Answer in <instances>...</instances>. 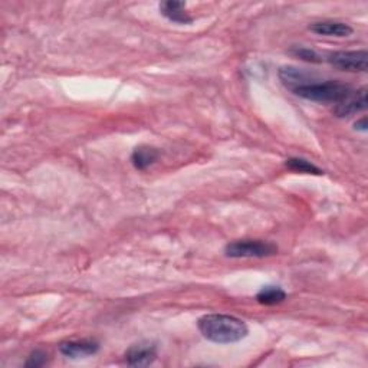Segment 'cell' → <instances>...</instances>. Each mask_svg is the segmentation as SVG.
Here are the masks:
<instances>
[{
    "label": "cell",
    "mask_w": 368,
    "mask_h": 368,
    "mask_svg": "<svg viewBox=\"0 0 368 368\" xmlns=\"http://www.w3.org/2000/svg\"><path fill=\"white\" fill-rule=\"evenodd\" d=\"M286 299V292L281 286H263L256 294V301L265 306L279 305Z\"/></svg>",
    "instance_id": "obj_12"
},
{
    "label": "cell",
    "mask_w": 368,
    "mask_h": 368,
    "mask_svg": "<svg viewBox=\"0 0 368 368\" xmlns=\"http://www.w3.org/2000/svg\"><path fill=\"white\" fill-rule=\"evenodd\" d=\"M160 13L169 19L170 22L177 25H190L193 22V17L186 10V3L177 2V0H167L158 5Z\"/></svg>",
    "instance_id": "obj_9"
},
{
    "label": "cell",
    "mask_w": 368,
    "mask_h": 368,
    "mask_svg": "<svg viewBox=\"0 0 368 368\" xmlns=\"http://www.w3.org/2000/svg\"><path fill=\"white\" fill-rule=\"evenodd\" d=\"M310 31L321 35V36H335V37H345L353 33V28L344 22H337V20H321L310 25Z\"/></svg>",
    "instance_id": "obj_10"
},
{
    "label": "cell",
    "mask_w": 368,
    "mask_h": 368,
    "mask_svg": "<svg viewBox=\"0 0 368 368\" xmlns=\"http://www.w3.org/2000/svg\"><path fill=\"white\" fill-rule=\"evenodd\" d=\"M99 351V344L95 340H74L59 344V353L67 358L79 360L95 356Z\"/></svg>",
    "instance_id": "obj_5"
},
{
    "label": "cell",
    "mask_w": 368,
    "mask_h": 368,
    "mask_svg": "<svg viewBox=\"0 0 368 368\" xmlns=\"http://www.w3.org/2000/svg\"><path fill=\"white\" fill-rule=\"evenodd\" d=\"M224 253L228 258L242 259V258H269L278 253V246L267 240H255V239H243L235 240L226 244Z\"/></svg>",
    "instance_id": "obj_3"
},
{
    "label": "cell",
    "mask_w": 368,
    "mask_h": 368,
    "mask_svg": "<svg viewBox=\"0 0 368 368\" xmlns=\"http://www.w3.org/2000/svg\"><path fill=\"white\" fill-rule=\"evenodd\" d=\"M197 328L204 338L215 344H235L249 334L248 325L242 319L224 314L201 317L197 321Z\"/></svg>",
    "instance_id": "obj_1"
},
{
    "label": "cell",
    "mask_w": 368,
    "mask_h": 368,
    "mask_svg": "<svg viewBox=\"0 0 368 368\" xmlns=\"http://www.w3.org/2000/svg\"><path fill=\"white\" fill-rule=\"evenodd\" d=\"M278 76L281 79V83L291 91L318 81L315 75L295 67H282L278 71Z\"/></svg>",
    "instance_id": "obj_6"
},
{
    "label": "cell",
    "mask_w": 368,
    "mask_h": 368,
    "mask_svg": "<svg viewBox=\"0 0 368 368\" xmlns=\"http://www.w3.org/2000/svg\"><path fill=\"white\" fill-rule=\"evenodd\" d=\"M295 95L314 101L321 102V104H340L344 99L349 98L354 90L342 83H337V81H315L312 84L299 87L292 91Z\"/></svg>",
    "instance_id": "obj_2"
},
{
    "label": "cell",
    "mask_w": 368,
    "mask_h": 368,
    "mask_svg": "<svg viewBox=\"0 0 368 368\" xmlns=\"http://www.w3.org/2000/svg\"><path fill=\"white\" fill-rule=\"evenodd\" d=\"M285 166L288 167L291 172H295V173H302V174H314V176H321L324 174V172L317 167L315 165H312L311 161L305 160V158H301V157H291L286 160Z\"/></svg>",
    "instance_id": "obj_13"
},
{
    "label": "cell",
    "mask_w": 368,
    "mask_h": 368,
    "mask_svg": "<svg viewBox=\"0 0 368 368\" xmlns=\"http://www.w3.org/2000/svg\"><path fill=\"white\" fill-rule=\"evenodd\" d=\"M126 362L131 367H149L157 358V349L153 344H135L127 350Z\"/></svg>",
    "instance_id": "obj_7"
},
{
    "label": "cell",
    "mask_w": 368,
    "mask_h": 368,
    "mask_svg": "<svg viewBox=\"0 0 368 368\" xmlns=\"http://www.w3.org/2000/svg\"><path fill=\"white\" fill-rule=\"evenodd\" d=\"M356 130L357 131H361V133H367L368 130V121H367V117H362L361 119H358L356 124H354Z\"/></svg>",
    "instance_id": "obj_16"
},
{
    "label": "cell",
    "mask_w": 368,
    "mask_h": 368,
    "mask_svg": "<svg viewBox=\"0 0 368 368\" xmlns=\"http://www.w3.org/2000/svg\"><path fill=\"white\" fill-rule=\"evenodd\" d=\"M294 56L305 60V62H312V64H321L322 62V58L319 56V53H317L315 51L310 49V48H302V47H295L290 51Z\"/></svg>",
    "instance_id": "obj_14"
},
{
    "label": "cell",
    "mask_w": 368,
    "mask_h": 368,
    "mask_svg": "<svg viewBox=\"0 0 368 368\" xmlns=\"http://www.w3.org/2000/svg\"><path fill=\"white\" fill-rule=\"evenodd\" d=\"M367 104V88H361L358 91H354L349 98L340 102V104H337L334 108V114L340 118L351 117L357 112L365 111Z\"/></svg>",
    "instance_id": "obj_8"
},
{
    "label": "cell",
    "mask_w": 368,
    "mask_h": 368,
    "mask_svg": "<svg viewBox=\"0 0 368 368\" xmlns=\"http://www.w3.org/2000/svg\"><path fill=\"white\" fill-rule=\"evenodd\" d=\"M330 65L340 71L345 72H367V62H368V53L367 51H338L330 53L328 58Z\"/></svg>",
    "instance_id": "obj_4"
},
{
    "label": "cell",
    "mask_w": 368,
    "mask_h": 368,
    "mask_svg": "<svg viewBox=\"0 0 368 368\" xmlns=\"http://www.w3.org/2000/svg\"><path fill=\"white\" fill-rule=\"evenodd\" d=\"M160 151L151 146H138L131 154V162L137 170H146L158 160Z\"/></svg>",
    "instance_id": "obj_11"
},
{
    "label": "cell",
    "mask_w": 368,
    "mask_h": 368,
    "mask_svg": "<svg viewBox=\"0 0 368 368\" xmlns=\"http://www.w3.org/2000/svg\"><path fill=\"white\" fill-rule=\"evenodd\" d=\"M48 362V354L42 350H35L29 354L25 367L29 368H39V367H44Z\"/></svg>",
    "instance_id": "obj_15"
}]
</instances>
